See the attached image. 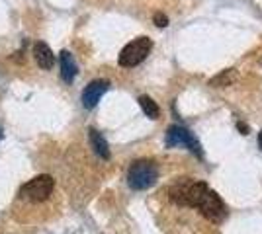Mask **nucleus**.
<instances>
[{
  "instance_id": "1",
  "label": "nucleus",
  "mask_w": 262,
  "mask_h": 234,
  "mask_svg": "<svg viewBox=\"0 0 262 234\" xmlns=\"http://www.w3.org/2000/svg\"><path fill=\"white\" fill-rule=\"evenodd\" d=\"M157 179H159V166L155 164L153 160L141 158V160H135L129 166L127 184H129L131 190H149L157 184Z\"/></svg>"
},
{
  "instance_id": "2",
  "label": "nucleus",
  "mask_w": 262,
  "mask_h": 234,
  "mask_svg": "<svg viewBox=\"0 0 262 234\" xmlns=\"http://www.w3.org/2000/svg\"><path fill=\"white\" fill-rule=\"evenodd\" d=\"M151 49H153V41L149 37H137V39H133L131 43H127L121 49L118 63H120V67L125 68L137 67V65H141L143 61L147 59V55L151 53Z\"/></svg>"
},
{
  "instance_id": "3",
  "label": "nucleus",
  "mask_w": 262,
  "mask_h": 234,
  "mask_svg": "<svg viewBox=\"0 0 262 234\" xmlns=\"http://www.w3.org/2000/svg\"><path fill=\"white\" fill-rule=\"evenodd\" d=\"M198 211L202 213V217L204 219H208L209 223H223L225 221V217H227V207H225V203L221 201L217 193L213 190H208V193L202 197V201L198 203L196 207Z\"/></svg>"
},
{
  "instance_id": "4",
  "label": "nucleus",
  "mask_w": 262,
  "mask_h": 234,
  "mask_svg": "<svg viewBox=\"0 0 262 234\" xmlns=\"http://www.w3.org/2000/svg\"><path fill=\"white\" fill-rule=\"evenodd\" d=\"M166 146L168 148H176V146H188L190 152H194L198 158H204V150L200 143L196 141V137L190 133L182 125H170L166 131Z\"/></svg>"
},
{
  "instance_id": "5",
  "label": "nucleus",
  "mask_w": 262,
  "mask_h": 234,
  "mask_svg": "<svg viewBox=\"0 0 262 234\" xmlns=\"http://www.w3.org/2000/svg\"><path fill=\"white\" fill-rule=\"evenodd\" d=\"M53 188H55L53 178L47 176V174H41V176L33 178L32 181L24 184L20 193H22V197H26V199L32 201V203H41V201H45L51 195Z\"/></svg>"
},
{
  "instance_id": "6",
  "label": "nucleus",
  "mask_w": 262,
  "mask_h": 234,
  "mask_svg": "<svg viewBox=\"0 0 262 234\" xmlns=\"http://www.w3.org/2000/svg\"><path fill=\"white\" fill-rule=\"evenodd\" d=\"M108 88H110L108 80H92L86 88H84V92H82V106H84L86 110L96 108L100 98L108 92Z\"/></svg>"
},
{
  "instance_id": "7",
  "label": "nucleus",
  "mask_w": 262,
  "mask_h": 234,
  "mask_svg": "<svg viewBox=\"0 0 262 234\" xmlns=\"http://www.w3.org/2000/svg\"><path fill=\"white\" fill-rule=\"evenodd\" d=\"M33 57H35V63L39 65V68L49 70V68L55 65L53 51H51V47L47 43H43V41H37V43L33 45Z\"/></svg>"
},
{
  "instance_id": "8",
  "label": "nucleus",
  "mask_w": 262,
  "mask_h": 234,
  "mask_svg": "<svg viewBox=\"0 0 262 234\" xmlns=\"http://www.w3.org/2000/svg\"><path fill=\"white\" fill-rule=\"evenodd\" d=\"M61 78L65 80L67 84H73V80L77 76L78 72V67L77 63H75V57L71 55L69 51H61Z\"/></svg>"
},
{
  "instance_id": "9",
  "label": "nucleus",
  "mask_w": 262,
  "mask_h": 234,
  "mask_svg": "<svg viewBox=\"0 0 262 234\" xmlns=\"http://www.w3.org/2000/svg\"><path fill=\"white\" fill-rule=\"evenodd\" d=\"M88 139H90V145L94 148V152L102 158V160H110V146L106 143V139L96 131V129H88Z\"/></svg>"
},
{
  "instance_id": "10",
  "label": "nucleus",
  "mask_w": 262,
  "mask_h": 234,
  "mask_svg": "<svg viewBox=\"0 0 262 234\" xmlns=\"http://www.w3.org/2000/svg\"><path fill=\"white\" fill-rule=\"evenodd\" d=\"M188 184H190V179L188 178H180L174 186L168 190V195H170V201H172V203L180 205V207H184V195H186Z\"/></svg>"
},
{
  "instance_id": "11",
  "label": "nucleus",
  "mask_w": 262,
  "mask_h": 234,
  "mask_svg": "<svg viewBox=\"0 0 262 234\" xmlns=\"http://www.w3.org/2000/svg\"><path fill=\"white\" fill-rule=\"evenodd\" d=\"M237 80V72H235V68H229V70H223V72H219L217 76H213L209 80V86H213V88H223V86H229Z\"/></svg>"
},
{
  "instance_id": "12",
  "label": "nucleus",
  "mask_w": 262,
  "mask_h": 234,
  "mask_svg": "<svg viewBox=\"0 0 262 234\" xmlns=\"http://www.w3.org/2000/svg\"><path fill=\"white\" fill-rule=\"evenodd\" d=\"M139 106H141L143 113H145L149 119H159L161 110H159V106H157V101H155L153 98H149V96H141V98H139Z\"/></svg>"
},
{
  "instance_id": "13",
  "label": "nucleus",
  "mask_w": 262,
  "mask_h": 234,
  "mask_svg": "<svg viewBox=\"0 0 262 234\" xmlns=\"http://www.w3.org/2000/svg\"><path fill=\"white\" fill-rule=\"evenodd\" d=\"M153 22H155V25H159V28H166V25H168V18H166L164 14H161V12H157L153 16Z\"/></svg>"
},
{
  "instance_id": "14",
  "label": "nucleus",
  "mask_w": 262,
  "mask_h": 234,
  "mask_svg": "<svg viewBox=\"0 0 262 234\" xmlns=\"http://www.w3.org/2000/svg\"><path fill=\"white\" fill-rule=\"evenodd\" d=\"M237 129H239V131H241V133H243V135H249V133H251V131H249V125H247V123H237Z\"/></svg>"
},
{
  "instance_id": "15",
  "label": "nucleus",
  "mask_w": 262,
  "mask_h": 234,
  "mask_svg": "<svg viewBox=\"0 0 262 234\" xmlns=\"http://www.w3.org/2000/svg\"><path fill=\"white\" fill-rule=\"evenodd\" d=\"M258 145H260V150H262V131L258 133Z\"/></svg>"
},
{
  "instance_id": "16",
  "label": "nucleus",
  "mask_w": 262,
  "mask_h": 234,
  "mask_svg": "<svg viewBox=\"0 0 262 234\" xmlns=\"http://www.w3.org/2000/svg\"><path fill=\"white\" fill-rule=\"evenodd\" d=\"M0 137H2V129H0Z\"/></svg>"
}]
</instances>
